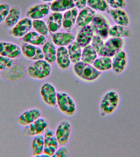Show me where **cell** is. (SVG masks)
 I'll use <instances>...</instances> for the list:
<instances>
[{"label": "cell", "instance_id": "cell-1", "mask_svg": "<svg viewBox=\"0 0 140 157\" xmlns=\"http://www.w3.org/2000/svg\"><path fill=\"white\" fill-rule=\"evenodd\" d=\"M120 100V96L116 91L110 90L104 93L99 103L101 115L106 116L114 113L119 106Z\"/></svg>", "mask_w": 140, "mask_h": 157}, {"label": "cell", "instance_id": "cell-2", "mask_svg": "<svg viewBox=\"0 0 140 157\" xmlns=\"http://www.w3.org/2000/svg\"><path fill=\"white\" fill-rule=\"evenodd\" d=\"M73 71L77 77L87 82L96 80L101 74V72L97 70L93 65L82 61L75 64Z\"/></svg>", "mask_w": 140, "mask_h": 157}, {"label": "cell", "instance_id": "cell-3", "mask_svg": "<svg viewBox=\"0 0 140 157\" xmlns=\"http://www.w3.org/2000/svg\"><path fill=\"white\" fill-rule=\"evenodd\" d=\"M51 69L50 64L45 60H37L28 67L26 74L34 79H44L50 75Z\"/></svg>", "mask_w": 140, "mask_h": 157}, {"label": "cell", "instance_id": "cell-4", "mask_svg": "<svg viewBox=\"0 0 140 157\" xmlns=\"http://www.w3.org/2000/svg\"><path fill=\"white\" fill-rule=\"evenodd\" d=\"M56 105L59 110L67 116L74 115L77 110V105L72 97L65 92H57Z\"/></svg>", "mask_w": 140, "mask_h": 157}, {"label": "cell", "instance_id": "cell-5", "mask_svg": "<svg viewBox=\"0 0 140 157\" xmlns=\"http://www.w3.org/2000/svg\"><path fill=\"white\" fill-rule=\"evenodd\" d=\"M125 45V40L122 38L111 37L104 43L103 48L98 54L101 56L113 57Z\"/></svg>", "mask_w": 140, "mask_h": 157}, {"label": "cell", "instance_id": "cell-6", "mask_svg": "<svg viewBox=\"0 0 140 157\" xmlns=\"http://www.w3.org/2000/svg\"><path fill=\"white\" fill-rule=\"evenodd\" d=\"M49 126L47 120L41 117L32 123L25 126L23 135L25 136H35L41 135L47 130Z\"/></svg>", "mask_w": 140, "mask_h": 157}, {"label": "cell", "instance_id": "cell-7", "mask_svg": "<svg viewBox=\"0 0 140 157\" xmlns=\"http://www.w3.org/2000/svg\"><path fill=\"white\" fill-rule=\"evenodd\" d=\"M91 23L92 28L97 35L103 39H106L108 37L110 25L104 16L101 14H95Z\"/></svg>", "mask_w": 140, "mask_h": 157}, {"label": "cell", "instance_id": "cell-8", "mask_svg": "<svg viewBox=\"0 0 140 157\" xmlns=\"http://www.w3.org/2000/svg\"><path fill=\"white\" fill-rule=\"evenodd\" d=\"M44 154L46 157H52L59 148L58 142L55 131L48 128L44 132Z\"/></svg>", "mask_w": 140, "mask_h": 157}, {"label": "cell", "instance_id": "cell-9", "mask_svg": "<svg viewBox=\"0 0 140 157\" xmlns=\"http://www.w3.org/2000/svg\"><path fill=\"white\" fill-rule=\"evenodd\" d=\"M72 132V126L68 120H63L60 123L55 131V136L60 146H65L69 140Z\"/></svg>", "mask_w": 140, "mask_h": 157}, {"label": "cell", "instance_id": "cell-10", "mask_svg": "<svg viewBox=\"0 0 140 157\" xmlns=\"http://www.w3.org/2000/svg\"><path fill=\"white\" fill-rule=\"evenodd\" d=\"M57 93L55 86L50 83H44L41 88V96L44 102L49 106H56Z\"/></svg>", "mask_w": 140, "mask_h": 157}, {"label": "cell", "instance_id": "cell-11", "mask_svg": "<svg viewBox=\"0 0 140 157\" xmlns=\"http://www.w3.org/2000/svg\"><path fill=\"white\" fill-rule=\"evenodd\" d=\"M21 48L19 45L10 42L0 41V55L14 59L21 56Z\"/></svg>", "mask_w": 140, "mask_h": 157}, {"label": "cell", "instance_id": "cell-12", "mask_svg": "<svg viewBox=\"0 0 140 157\" xmlns=\"http://www.w3.org/2000/svg\"><path fill=\"white\" fill-rule=\"evenodd\" d=\"M33 28V21L28 17L20 20L11 31L12 36L17 38H23Z\"/></svg>", "mask_w": 140, "mask_h": 157}, {"label": "cell", "instance_id": "cell-13", "mask_svg": "<svg viewBox=\"0 0 140 157\" xmlns=\"http://www.w3.org/2000/svg\"><path fill=\"white\" fill-rule=\"evenodd\" d=\"M112 59V69L115 74L120 75L125 71L128 63L127 55L123 50L117 53Z\"/></svg>", "mask_w": 140, "mask_h": 157}, {"label": "cell", "instance_id": "cell-14", "mask_svg": "<svg viewBox=\"0 0 140 157\" xmlns=\"http://www.w3.org/2000/svg\"><path fill=\"white\" fill-rule=\"evenodd\" d=\"M21 48L22 54L29 59L36 61L44 59L43 50L37 46L24 43L22 44Z\"/></svg>", "mask_w": 140, "mask_h": 157}, {"label": "cell", "instance_id": "cell-15", "mask_svg": "<svg viewBox=\"0 0 140 157\" xmlns=\"http://www.w3.org/2000/svg\"><path fill=\"white\" fill-rule=\"evenodd\" d=\"M50 9V6L47 4L34 5L28 9L26 12V16L33 20L41 19L49 14Z\"/></svg>", "mask_w": 140, "mask_h": 157}, {"label": "cell", "instance_id": "cell-16", "mask_svg": "<svg viewBox=\"0 0 140 157\" xmlns=\"http://www.w3.org/2000/svg\"><path fill=\"white\" fill-rule=\"evenodd\" d=\"M41 110L39 108H34L28 109L20 115L18 122L22 126H27L41 117Z\"/></svg>", "mask_w": 140, "mask_h": 157}, {"label": "cell", "instance_id": "cell-17", "mask_svg": "<svg viewBox=\"0 0 140 157\" xmlns=\"http://www.w3.org/2000/svg\"><path fill=\"white\" fill-rule=\"evenodd\" d=\"M107 12L116 25L128 27L130 24V17L127 12L122 9H111Z\"/></svg>", "mask_w": 140, "mask_h": 157}, {"label": "cell", "instance_id": "cell-18", "mask_svg": "<svg viewBox=\"0 0 140 157\" xmlns=\"http://www.w3.org/2000/svg\"><path fill=\"white\" fill-rule=\"evenodd\" d=\"M93 36L94 32L93 28L91 26L88 25L82 27L77 35L76 41L81 47L84 48L91 42Z\"/></svg>", "mask_w": 140, "mask_h": 157}, {"label": "cell", "instance_id": "cell-19", "mask_svg": "<svg viewBox=\"0 0 140 157\" xmlns=\"http://www.w3.org/2000/svg\"><path fill=\"white\" fill-rule=\"evenodd\" d=\"M96 14L95 11L89 7L82 9L77 16L76 23L80 27L85 26L91 22Z\"/></svg>", "mask_w": 140, "mask_h": 157}, {"label": "cell", "instance_id": "cell-20", "mask_svg": "<svg viewBox=\"0 0 140 157\" xmlns=\"http://www.w3.org/2000/svg\"><path fill=\"white\" fill-rule=\"evenodd\" d=\"M56 62L61 69L67 70L71 64L68 50L64 46L60 47L56 51Z\"/></svg>", "mask_w": 140, "mask_h": 157}, {"label": "cell", "instance_id": "cell-21", "mask_svg": "<svg viewBox=\"0 0 140 157\" xmlns=\"http://www.w3.org/2000/svg\"><path fill=\"white\" fill-rule=\"evenodd\" d=\"M109 36L111 37L122 38H131L133 36L132 32L128 27L115 25L110 27L109 30Z\"/></svg>", "mask_w": 140, "mask_h": 157}, {"label": "cell", "instance_id": "cell-22", "mask_svg": "<svg viewBox=\"0 0 140 157\" xmlns=\"http://www.w3.org/2000/svg\"><path fill=\"white\" fill-rule=\"evenodd\" d=\"M73 34L67 33H57L52 36L53 42L58 46H65L70 45L75 39Z\"/></svg>", "mask_w": 140, "mask_h": 157}, {"label": "cell", "instance_id": "cell-23", "mask_svg": "<svg viewBox=\"0 0 140 157\" xmlns=\"http://www.w3.org/2000/svg\"><path fill=\"white\" fill-rule=\"evenodd\" d=\"M78 15V10L75 7L66 11L63 17L64 28L66 30L72 29L76 22Z\"/></svg>", "mask_w": 140, "mask_h": 157}, {"label": "cell", "instance_id": "cell-24", "mask_svg": "<svg viewBox=\"0 0 140 157\" xmlns=\"http://www.w3.org/2000/svg\"><path fill=\"white\" fill-rule=\"evenodd\" d=\"M76 6L73 0H55L50 6V10L54 12L67 11Z\"/></svg>", "mask_w": 140, "mask_h": 157}, {"label": "cell", "instance_id": "cell-25", "mask_svg": "<svg viewBox=\"0 0 140 157\" xmlns=\"http://www.w3.org/2000/svg\"><path fill=\"white\" fill-rule=\"evenodd\" d=\"M24 43L39 46L44 45L46 42L45 36L34 31H30L22 38Z\"/></svg>", "mask_w": 140, "mask_h": 157}, {"label": "cell", "instance_id": "cell-26", "mask_svg": "<svg viewBox=\"0 0 140 157\" xmlns=\"http://www.w3.org/2000/svg\"><path fill=\"white\" fill-rule=\"evenodd\" d=\"M21 11L19 7L14 6L10 10L4 21L5 25L7 28H12L19 21Z\"/></svg>", "mask_w": 140, "mask_h": 157}, {"label": "cell", "instance_id": "cell-27", "mask_svg": "<svg viewBox=\"0 0 140 157\" xmlns=\"http://www.w3.org/2000/svg\"><path fill=\"white\" fill-rule=\"evenodd\" d=\"M63 16L60 12H54L48 18V27L51 33H55L61 28Z\"/></svg>", "mask_w": 140, "mask_h": 157}, {"label": "cell", "instance_id": "cell-28", "mask_svg": "<svg viewBox=\"0 0 140 157\" xmlns=\"http://www.w3.org/2000/svg\"><path fill=\"white\" fill-rule=\"evenodd\" d=\"M44 58L45 61L49 63H53L56 59V48L51 41L45 42L42 49Z\"/></svg>", "mask_w": 140, "mask_h": 157}, {"label": "cell", "instance_id": "cell-29", "mask_svg": "<svg viewBox=\"0 0 140 157\" xmlns=\"http://www.w3.org/2000/svg\"><path fill=\"white\" fill-rule=\"evenodd\" d=\"M44 136L39 135L35 136L32 141L31 148L33 156H41L44 154Z\"/></svg>", "mask_w": 140, "mask_h": 157}, {"label": "cell", "instance_id": "cell-30", "mask_svg": "<svg viewBox=\"0 0 140 157\" xmlns=\"http://www.w3.org/2000/svg\"><path fill=\"white\" fill-rule=\"evenodd\" d=\"M67 49L70 59L72 63L75 64L80 61L82 54V47L77 41L73 42L69 45Z\"/></svg>", "mask_w": 140, "mask_h": 157}, {"label": "cell", "instance_id": "cell-31", "mask_svg": "<svg viewBox=\"0 0 140 157\" xmlns=\"http://www.w3.org/2000/svg\"><path fill=\"white\" fill-rule=\"evenodd\" d=\"M92 65L100 72L109 71L112 67V59L107 56H101L96 59Z\"/></svg>", "mask_w": 140, "mask_h": 157}, {"label": "cell", "instance_id": "cell-32", "mask_svg": "<svg viewBox=\"0 0 140 157\" xmlns=\"http://www.w3.org/2000/svg\"><path fill=\"white\" fill-rule=\"evenodd\" d=\"M97 52L91 45H88L84 48L81 56V61L86 63L93 64L97 58Z\"/></svg>", "mask_w": 140, "mask_h": 157}, {"label": "cell", "instance_id": "cell-33", "mask_svg": "<svg viewBox=\"0 0 140 157\" xmlns=\"http://www.w3.org/2000/svg\"><path fill=\"white\" fill-rule=\"evenodd\" d=\"M87 4L92 9L100 12H107L109 10L106 0H87Z\"/></svg>", "mask_w": 140, "mask_h": 157}, {"label": "cell", "instance_id": "cell-34", "mask_svg": "<svg viewBox=\"0 0 140 157\" xmlns=\"http://www.w3.org/2000/svg\"><path fill=\"white\" fill-rule=\"evenodd\" d=\"M33 27L36 31L44 36H46L49 34V28L45 22L41 20L33 21Z\"/></svg>", "mask_w": 140, "mask_h": 157}, {"label": "cell", "instance_id": "cell-35", "mask_svg": "<svg viewBox=\"0 0 140 157\" xmlns=\"http://www.w3.org/2000/svg\"><path fill=\"white\" fill-rule=\"evenodd\" d=\"M91 42L92 46L98 54L101 50L104 44L103 39L97 34L93 36Z\"/></svg>", "mask_w": 140, "mask_h": 157}, {"label": "cell", "instance_id": "cell-36", "mask_svg": "<svg viewBox=\"0 0 140 157\" xmlns=\"http://www.w3.org/2000/svg\"><path fill=\"white\" fill-rule=\"evenodd\" d=\"M109 6L114 9H124L126 7V0H106Z\"/></svg>", "mask_w": 140, "mask_h": 157}, {"label": "cell", "instance_id": "cell-37", "mask_svg": "<svg viewBox=\"0 0 140 157\" xmlns=\"http://www.w3.org/2000/svg\"><path fill=\"white\" fill-rule=\"evenodd\" d=\"M13 63V59L0 55V71H5L10 68Z\"/></svg>", "mask_w": 140, "mask_h": 157}, {"label": "cell", "instance_id": "cell-38", "mask_svg": "<svg viewBox=\"0 0 140 157\" xmlns=\"http://www.w3.org/2000/svg\"><path fill=\"white\" fill-rule=\"evenodd\" d=\"M10 8V6L7 4H0V24L5 21Z\"/></svg>", "mask_w": 140, "mask_h": 157}, {"label": "cell", "instance_id": "cell-39", "mask_svg": "<svg viewBox=\"0 0 140 157\" xmlns=\"http://www.w3.org/2000/svg\"><path fill=\"white\" fill-rule=\"evenodd\" d=\"M69 155L68 148L65 145L60 146V147H59L52 157H66L69 156Z\"/></svg>", "mask_w": 140, "mask_h": 157}, {"label": "cell", "instance_id": "cell-40", "mask_svg": "<svg viewBox=\"0 0 140 157\" xmlns=\"http://www.w3.org/2000/svg\"><path fill=\"white\" fill-rule=\"evenodd\" d=\"M75 5L79 9H83L86 7L87 0H73Z\"/></svg>", "mask_w": 140, "mask_h": 157}, {"label": "cell", "instance_id": "cell-41", "mask_svg": "<svg viewBox=\"0 0 140 157\" xmlns=\"http://www.w3.org/2000/svg\"><path fill=\"white\" fill-rule=\"evenodd\" d=\"M41 1H44V2H52V1H54L55 0H41Z\"/></svg>", "mask_w": 140, "mask_h": 157}, {"label": "cell", "instance_id": "cell-42", "mask_svg": "<svg viewBox=\"0 0 140 157\" xmlns=\"http://www.w3.org/2000/svg\"><path fill=\"white\" fill-rule=\"evenodd\" d=\"M2 83V80H1V77H0V85Z\"/></svg>", "mask_w": 140, "mask_h": 157}, {"label": "cell", "instance_id": "cell-43", "mask_svg": "<svg viewBox=\"0 0 140 157\" xmlns=\"http://www.w3.org/2000/svg\"><path fill=\"white\" fill-rule=\"evenodd\" d=\"M1 1V0H0V1Z\"/></svg>", "mask_w": 140, "mask_h": 157}]
</instances>
